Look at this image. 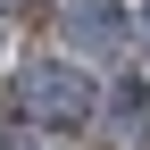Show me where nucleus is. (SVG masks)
Listing matches in <instances>:
<instances>
[{
	"label": "nucleus",
	"mask_w": 150,
	"mask_h": 150,
	"mask_svg": "<svg viewBox=\"0 0 150 150\" xmlns=\"http://www.w3.org/2000/svg\"><path fill=\"white\" fill-rule=\"evenodd\" d=\"M142 42H150V0H142Z\"/></svg>",
	"instance_id": "obj_4"
},
{
	"label": "nucleus",
	"mask_w": 150,
	"mask_h": 150,
	"mask_svg": "<svg viewBox=\"0 0 150 150\" xmlns=\"http://www.w3.org/2000/svg\"><path fill=\"white\" fill-rule=\"evenodd\" d=\"M92 75H75V67H25L8 83V108L17 117H33V125H75V117H92Z\"/></svg>",
	"instance_id": "obj_1"
},
{
	"label": "nucleus",
	"mask_w": 150,
	"mask_h": 150,
	"mask_svg": "<svg viewBox=\"0 0 150 150\" xmlns=\"http://www.w3.org/2000/svg\"><path fill=\"white\" fill-rule=\"evenodd\" d=\"M67 25H75V33H83V42H92V50H117V33H125V17H117V8H108V0H83V8H75V17H67Z\"/></svg>",
	"instance_id": "obj_2"
},
{
	"label": "nucleus",
	"mask_w": 150,
	"mask_h": 150,
	"mask_svg": "<svg viewBox=\"0 0 150 150\" xmlns=\"http://www.w3.org/2000/svg\"><path fill=\"white\" fill-rule=\"evenodd\" d=\"M8 150H42V142H25V134H8Z\"/></svg>",
	"instance_id": "obj_3"
}]
</instances>
